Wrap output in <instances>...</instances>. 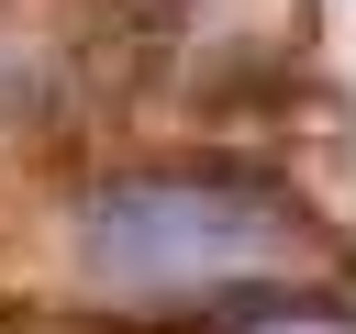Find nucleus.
<instances>
[{"instance_id":"nucleus-1","label":"nucleus","mask_w":356,"mask_h":334,"mask_svg":"<svg viewBox=\"0 0 356 334\" xmlns=\"http://www.w3.org/2000/svg\"><path fill=\"white\" fill-rule=\"evenodd\" d=\"M67 234H78V278L111 312H145V323L267 312V301H300L323 278V223L256 167L100 178Z\"/></svg>"},{"instance_id":"nucleus-2","label":"nucleus","mask_w":356,"mask_h":334,"mask_svg":"<svg viewBox=\"0 0 356 334\" xmlns=\"http://www.w3.org/2000/svg\"><path fill=\"white\" fill-rule=\"evenodd\" d=\"M245 334H356L345 312H300V301H267V312H245Z\"/></svg>"}]
</instances>
